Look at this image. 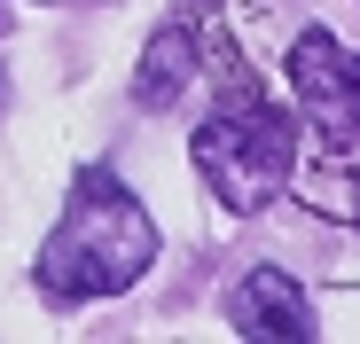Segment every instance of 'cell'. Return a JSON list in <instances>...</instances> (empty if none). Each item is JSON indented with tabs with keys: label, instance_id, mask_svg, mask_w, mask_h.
Returning a JSON list of instances; mask_svg holds the SVG:
<instances>
[{
	"label": "cell",
	"instance_id": "6da1fadb",
	"mask_svg": "<svg viewBox=\"0 0 360 344\" xmlns=\"http://www.w3.org/2000/svg\"><path fill=\"white\" fill-rule=\"evenodd\" d=\"M157 266V219L134 204V188L110 164H79L63 227L39 251V290L55 305H86V298H117Z\"/></svg>",
	"mask_w": 360,
	"mask_h": 344
},
{
	"label": "cell",
	"instance_id": "7a4b0ae2",
	"mask_svg": "<svg viewBox=\"0 0 360 344\" xmlns=\"http://www.w3.org/2000/svg\"><path fill=\"white\" fill-rule=\"evenodd\" d=\"M196 164H204L212 196H219L235 219L266 211V204L290 188V172H297L290 110H282V102H251V94L227 102V110H212V118L196 126Z\"/></svg>",
	"mask_w": 360,
	"mask_h": 344
},
{
	"label": "cell",
	"instance_id": "3957f363",
	"mask_svg": "<svg viewBox=\"0 0 360 344\" xmlns=\"http://www.w3.org/2000/svg\"><path fill=\"white\" fill-rule=\"evenodd\" d=\"M290 94L306 102L329 133H352L360 126V55L337 47L329 32H297L290 39Z\"/></svg>",
	"mask_w": 360,
	"mask_h": 344
},
{
	"label": "cell",
	"instance_id": "277c9868",
	"mask_svg": "<svg viewBox=\"0 0 360 344\" xmlns=\"http://www.w3.org/2000/svg\"><path fill=\"white\" fill-rule=\"evenodd\" d=\"M235 329L243 336H314V305H306V290L282 266H259L235 290Z\"/></svg>",
	"mask_w": 360,
	"mask_h": 344
},
{
	"label": "cell",
	"instance_id": "5b68a950",
	"mask_svg": "<svg viewBox=\"0 0 360 344\" xmlns=\"http://www.w3.org/2000/svg\"><path fill=\"white\" fill-rule=\"evenodd\" d=\"M188 79H196V39L180 32V24H165V32L149 39V55H141L134 102H149V110H172L180 94H188Z\"/></svg>",
	"mask_w": 360,
	"mask_h": 344
},
{
	"label": "cell",
	"instance_id": "8992f818",
	"mask_svg": "<svg viewBox=\"0 0 360 344\" xmlns=\"http://www.w3.org/2000/svg\"><path fill=\"white\" fill-rule=\"evenodd\" d=\"M0 32H8V16H0Z\"/></svg>",
	"mask_w": 360,
	"mask_h": 344
},
{
	"label": "cell",
	"instance_id": "52a82bcc",
	"mask_svg": "<svg viewBox=\"0 0 360 344\" xmlns=\"http://www.w3.org/2000/svg\"><path fill=\"white\" fill-rule=\"evenodd\" d=\"M0 94H8V86H0Z\"/></svg>",
	"mask_w": 360,
	"mask_h": 344
}]
</instances>
